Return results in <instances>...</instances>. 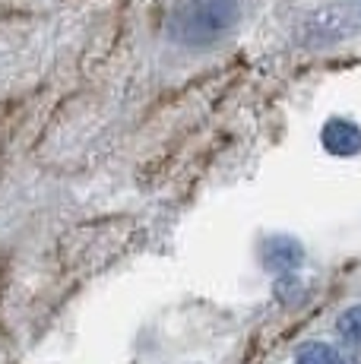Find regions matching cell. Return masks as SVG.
I'll return each mask as SVG.
<instances>
[{"instance_id": "obj_2", "label": "cell", "mask_w": 361, "mask_h": 364, "mask_svg": "<svg viewBox=\"0 0 361 364\" xmlns=\"http://www.w3.org/2000/svg\"><path fill=\"white\" fill-rule=\"evenodd\" d=\"M304 41L308 45H336L358 32V10L355 4H330L314 10L304 19Z\"/></svg>"}, {"instance_id": "obj_1", "label": "cell", "mask_w": 361, "mask_h": 364, "mask_svg": "<svg viewBox=\"0 0 361 364\" xmlns=\"http://www.w3.org/2000/svg\"><path fill=\"white\" fill-rule=\"evenodd\" d=\"M238 19V0H175L168 13V35L184 48H212L232 35Z\"/></svg>"}, {"instance_id": "obj_4", "label": "cell", "mask_w": 361, "mask_h": 364, "mask_svg": "<svg viewBox=\"0 0 361 364\" xmlns=\"http://www.w3.org/2000/svg\"><path fill=\"white\" fill-rule=\"evenodd\" d=\"M263 260L273 272H291L298 269L304 260V247L298 237H289V235H276L263 244Z\"/></svg>"}, {"instance_id": "obj_6", "label": "cell", "mask_w": 361, "mask_h": 364, "mask_svg": "<svg viewBox=\"0 0 361 364\" xmlns=\"http://www.w3.org/2000/svg\"><path fill=\"white\" fill-rule=\"evenodd\" d=\"M336 330H339V336H343L345 342H349V346H361V304L339 314Z\"/></svg>"}, {"instance_id": "obj_3", "label": "cell", "mask_w": 361, "mask_h": 364, "mask_svg": "<svg viewBox=\"0 0 361 364\" xmlns=\"http://www.w3.org/2000/svg\"><path fill=\"white\" fill-rule=\"evenodd\" d=\"M320 139H323L326 152H333V156H358L361 152V127L345 121V117L326 121Z\"/></svg>"}, {"instance_id": "obj_5", "label": "cell", "mask_w": 361, "mask_h": 364, "mask_svg": "<svg viewBox=\"0 0 361 364\" xmlns=\"http://www.w3.org/2000/svg\"><path fill=\"white\" fill-rule=\"evenodd\" d=\"M295 364H345V358L339 355L336 346L326 342H304L295 352Z\"/></svg>"}]
</instances>
